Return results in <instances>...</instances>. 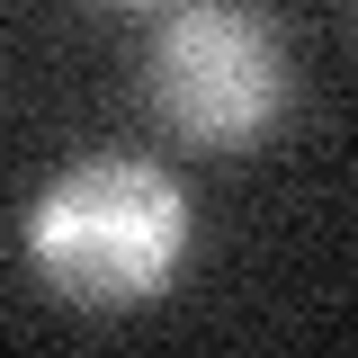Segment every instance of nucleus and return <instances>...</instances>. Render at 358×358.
I'll use <instances>...</instances> for the list:
<instances>
[{"label": "nucleus", "instance_id": "f257e3e1", "mask_svg": "<svg viewBox=\"0 0 358 358\" xmlns=\"http://www.w3.org/2000/svg\"><path fill=\"white\" fill-rule=\"evenodd\" d=\"M197 215L179 171L143 152H81L27 197V268L72 313H134L188 268Z\"/></svg>", "mask_w": 358, "mask_h": 358}, {"label": "nucleus", "instance_id": "f03ea898", "mask_svg": "<svg viewBox=\"0 0 358 358\" xmlns=\"http://www.w3.org/2000/svg\"><path fill=\"white\" fill-rule=\"evenodd\" d=\"M287 90H296L287 36L233 0H179V9H162V27L143 45V108L162 134L197 143V152L260 143L287 117Z\"/></svg>", "mask_w": 358, "mask_h": 358}, {"label": "nucleus", "instance_id": "7ed1b4c3", "mask_svg": "<svg viewBox=\"0 0 358 358\" xmlns=\"http://www.w3.org/2000/svg\"><path fill=\"white\" fill-rule=\"evenodd\" d=\"M117 9H179V0H117Z\"/></svg>", "mask_w": 358, "mask_h": 358}]
</instances>
